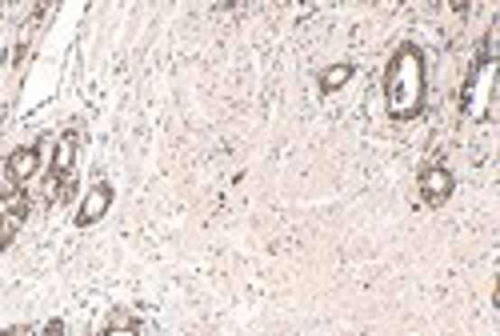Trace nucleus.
<instances>
[{"instance_id":"nucleus-1","label":"nucleus","mask_w":500,"mask_h":336,"mask_svg":"<svg viewBox=\"0 0 500 336\" xmlns=\"http://www.w3.org/2000/svg\"><path fill=\"white\" fill-rule=\"evenodd\" d=\"M424 56L416 44H401L384 69V100L393 120H416L424 112Z\"/></svg>"},{"instance_id":"nucleus-2","label":"nucleus","mask_w":500,"mask_h":336,"mask_svg":"<svg viewBox=\"0 0 500 336\" xmlns=\"http://www.w3.org/2000/svg\"><path fill=\"white\" fill-rule=\"evenodd\" d=\"M113 201H116L113 184H108V181H97V184H92V189L85 192L80 209H77V229H92V224H100V220L108 217V209H113Z\"/></svg>"},{"instance_id":"nucleus-3","label":"nucleus","mask_w":500,"mask_h":336,"mask_svg":"<svg viewBox=\"0 0 500 336\" xmlns=\"http://www.w3.org/2000/svg\"><path fill=\"white\" fill-rule=\"evenodd\" d=\"M493 72H496V64H477L472 80L465 84V112H468V117H485V112H488V97H493Z\"/></svg>"},{"instance_id":"nucleus-4","label":"nucleus","mask_w":500,"mask_h":336,"mask_svg":"<svg viewBox=\"0 0 500 336\" xmlns=\"http://www.w3.org/2000/svg\"><path fill=\"white\" fill-rule=\"evenodd\" d=\"M452 189H457V181H452V173L444 164H432L421 173V201L429 204V209H440L452 196Z\"/></svg>"},{"instance_id":"nucleus-5","label":"nucleus","mask_w":500,"mask_h":336,"mask_svg":"<svg viewBox=\"0 0 500 336\" xmlns=\"http://www.w3.org/2000/svg\"><path fill=\"white\" fill-rule=\"evenodd\" d=\"M36 168H41V153L32 145H24L5 161V176H8V184H29L36 176Z\"/></svg>"},{"instance_id":"nucleus-6","label":"nucleus","mask_w":500,"mask_h":336,"mask_svg":"<svg viewBox=\"0 0 500 336\" xmlns=\"http://www.w3.org/2000/svg\"><path fill=\"white\" fill-rule=\"evenodd\" d=\"M24 217H29V201H24V196H13V201L0 209V248H8L16 240Z\"/></svg>"},{"instance_id":"nucleus-7","label":"nucleus","mask_w":500,"mask_h":336,"mask_svg":"<svg viewBox=\"0 0 500 336\" xmlns=\"http://www.w3.org/2000/svg\"><path fill=\"white\" fill-rule=\"evenodd\" d=\"M72 164H77V133H64L52 153V176H72Z\"/></svg>"},{"instance_id":"nucleus-8","label":"nucleus","mask_w":500,"mask_h":336,"mask_svg":"<svg viewBox=\"0 0 500 336\" xmlns=\"http://www.w3.org/2000/svg\"><path fill=\"white\" fill-rule=\"evenodd\" d=\"M348 80H353V64H329L320 72V92H340Z\"/></svg>"},{"instance_id":"nucleus-9","label":"nucleus","mask_w":500,"mask_h":336,"mask_svg":"<svg viewBox=\"0 0 500 336\" xmlns=\"http://www.w3.org/2000/svg\"><path fill=\"white\" fill-rule=\"evenodd\" d=\"M108 332H133V313H128V308H116V313L108 316Z\"/></svg>"},{"instance_id":"nucleus-10","label":"nucleus","mask_w":500,"mask_h":336,"mask_svg":"<svg viewBox=\"0 0 500 336\" xmlns=\"http://www.w3.org/2000/svg\"><path fill=\"white\" fill-rule=\"evenodd\" d=\"M44 336H69V329H64V321H49L44 324Z\"/></svg>"},{"instance_id":"nucleus-11","label":"nucleus","mask_w":500,"mask_h":336,"mask_svg":"<svg viewBox=\"0 0 500 336\" xmlns=\"http://www.w3.org/2000/svg\"><path fill=\"white\" fill-rule=\"evenodd\" d=\"M0 336H29V329H5Z\"/></svg>"},{"instance_id":"nucleus-12","label":"nucleus","mask_w":500,"mask_h":336,"mask_svg":"<svg viewBox=\"0 0 500 336\" xmlns=\"http://www.w3.org/2000/svg\"><path fill=\"white\" fill-rule=\"evenodd\" d=\"M108 336H136V332H108Z\"/></svg>"}]
</instances>
